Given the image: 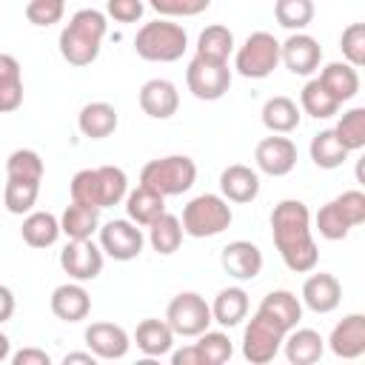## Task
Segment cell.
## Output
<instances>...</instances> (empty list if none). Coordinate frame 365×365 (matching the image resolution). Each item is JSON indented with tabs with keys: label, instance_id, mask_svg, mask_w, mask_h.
I'll return each mask as SVG.
<instances>
[{
	"label": "cell",
	"instance_id": "44",
	"mask_svg": "<svg viewBox=\"0 0 365 365\" xmlns=\"http://www.w3.org/2000/svg\"><path fill=\"white\" fill-rule=\"evenodd\" d=\"M66 14V0H29L26 3V20L37 29H48L60 23Z\"/></svg>",
	"mask_w": 365,
	"mask_h": 365
},
{
	"label": "cell",
	"instance_id": "29",
	"mask_svg": "<svg viewBox=\"0 0 365 365\" xmlns=\"http://www.w3.org/2000/svg\"><path fill=\"white\" fill-rule=\"evenodd\" d=\"M100 228V208L83 205V202H68L60 214V234L66 240H91V234Z\"/></svg>",
	"mask_w": 365,
	"mask_h": 365
},
{
	"label": "cell",
	"instance_id": "47",
	"mask_svg": "<svg viewBox=\"0 0 365 365\" xmlns=\"http://www.w3.org/2000/svg\"><path fill=\"white\" fill-rule=\"evenodd\" d=\"M145 11L143 0H106V17L117 23H137Z\"/></svg>",
	"mask_w": 365,
	"mask_h": 365
},
{
	"label": "cell",
	"instance_id": "41",
	"mask_svg": "<svg viewBox=\"0 0 365 365\" xmlns=\"http://www.w3.org/2000/svg\"><path fill=\"white\" fill-rule=\"evenodd\" d=\"M314 228L319 231L322 240H331V242H339V240H345V237L351 234V222L342 217V211H339V205H336L334 200L325 202V205L317 211Z\"/></svg>",
	"mask_w": 365,
	"mask_h": 365
},
{
	"label": "cell",
	"instance_id": "19",
	"mask_svg": "<svg viewBox=\"0 0 365 365\" xmlns=\"http://www.w3.org/2000/svg\"><path fill=\"white\" fill-rule=\"evenodd\" d=\"M311 274V271H308ZM302 305L314 314H331L339 308L342 302V285L334 274L328 271H319V274H311L305 282H302Z\"/></svg>",
	"mask_w": 365,
	"mask_h": 365
},
{
	"label": "cell",
	"instance_id": "35",
	"mask_svg": "<svg viewBox=\"0 0 365 365\" xmlns=\"http://www.w3.org/2000/svg\"><path fill=\"white\" fill-rule=\"evenodd\" d=\"M339 100L319 83V77H311L305 86H302V91H299V111L302 114H308V117H314V120H328V117H334L336 111H339Z\"/></svg>",
	"mask_w": 365,
	"mask_h": 365
},
{
	"label": "cell",
	"instance_id": "39",
	"mask_svg": "<svg viewBox=\"0 0 365 365\" xmlns=\"http://www.w3.org/2000/svg\"><path fill=\"white\" fill-rule=\"evenodd\" d=\"M43 157L34 148H14L6 160V177L14 180H31V182H43Z\"/></svg>",
	"mask_w": 365,
	"mask_h": 365
},
{
	"label": "cell",
	"instance_id": "43",
	"mask_svg": "<svg viewBox=\"0 0 365 365\" xmlns=\"http://www.w3.org/2000/svg\"><path fill=\"white\" fill-rule=\"evenodd\" d=\"M339 48H342L345 63H351L354 68H362L365 66V23L345 26L339 37Z\"/></svg>",
	"mask_w": 365,
	"mask_h": 365
},
{
	"label": "cell",
	"instance_id": "52",
	"mask_svg": "<svg viewBox=\"0 0 365 365\" xmlns=\"http://www.w3.org/2000/svg\"><path fill=\"white\" fill-rule=\"evenodd\" d=\"M9 356H11V339L0 331V362H6Z\"/></svg>",
	"mask_w": 365,
	"mask_h": 365
},
{
	"label": "cell",
	"instance_id": "21",
	"mask_svg": "<svg viewBox=\"0 0 365 365\" xmlns=\"http://www.w3.org/2000/svg\"><path fill=\"white\" fill-rule=\"evenodd\" d=\"M220 194L228 202H237V205L254 202L259 197V174H257V168L242 165V163L225 165L222 174H220Z\"/></svg>",
	"mask_w": 365,
	"mask_h": 365
},
{
	"label": "cell",
	"instance_id": "48",
	"mask_svg": "<svg viewBox=\"0 0 365 365\" xmlns=\"http://www.w3.org/2000/svg\"><path fill=\"white\" fill-rule=\"evenodd\" d=\"M9 359L11 365H51V356L43 348H20Z\"/></svg>",
	"mask_w": 365,
	"mask_h": 365
},
{
	"label": "cell",
	"instance_id": "11",
	"mask_svg": "<svg viewBox=\"0 0 365 365\" xmlns=\"http://www.w3.org/2000/svg\"><path fill=\"white\" fill-rule=\"evenodd\" d=\"M100 248L106 257L117 259V262H131L143 254V245H145V234L137 222H131L128 217L123 220H108L103 222L100 228Z\"/></svg>",
	"mask_w": 365,
	"mask_h": 365
},
{
	"label": "cell",
	"instance_id": "17",
	"mask_svg": "<svg viewBox=\"0 0 365 365\" xmlns=\"http://www.w3.org/2000/svg\"><path fill=\"white\" fill-rule=\"evenodd\" d=\"M137 100H140L143 114H148L151 120H168V117H174L177 108H180V91H177V86H174L171 80H165V77H151V80H145V83L140 86Z\"/></svg>",
	"mask_w": 365,
	"mask_h": 365
},
{
	"label": "cell",
	"instance_id": "27",
	"mask_svg": "<svg viewBox=\"0 0 365 365\" xmlns=\"http://www.w3.org/2000/svg\"><path fill=\"white\" fill-rule=\"evenodd\" d=\"M248 308H251V302H248L245 288L228 285V288L217 291V297L211 302V319L222 328H234L248 317Z\"/></svg>",
	"mask_w": 365,
	"mask_h": 365
},
{
	"label": "cell",
	"instance_id": "20",
	"mask_svg": "<svg viewBox=\"0 0 365 365\" xmlns=\"http://www.w3.org/2000/svg\"><path fill=\"white\" fill-rule=\"evenodd\" d=\"M48 305L60 322H83L91 314V297L83 288V282H74V279L57 285L48 297Z\"/></svg>",
	"mask_w": 365,
	"mask_h": 365
},
{
	"label": "cell",
	"instance_id": "33",
	"mask_svg": "<svg viewBox=\"0 0 365 365\" xmlns=\"http://www.w3.org/2000/svg\"><path fill=\"white\" fill-rule=\"evenodd\" d=\"M308 154H311V163H314L317 168L331 171V168H339V165L348 160L351 151L339 143V137H336L334 128H322V131H317V134L311 137Z\"/></svg>",
	"mask_w": 365,
	"mask_h": 365
},
{
	"label": "cell",
	"instance_id": "40",
	"mask_svg": "<svg viewBox=\"0 0 365 365\" xmlns=\"http://www.w3.org/2000/svg\"><path fill=\"white\" fill-rule=\"evenodd\" d=\"M334 131H336L339 143H342L348 151H359V148H365V108H362V106L348 108V111L336 120Z\"/></svg>",
	"mask_w": 365,
	"mask_h": 365
},
{
	"label": "cell",
	"instance_id": "30",
	"mask_svg": "<svg viewBox=\"0 0 365 365\" xmlns=\"http://www.w3.org/2000/svg\"><path fill=\"white\" fill-rule=\"evenodd\" d=\"M23 106V68L14 54L0 51V114H11Z\"/></svg>",
	"mask_w": 365,
	"mask_h": 365
},
{
	"label": "cell",
	"instance_id": "36",
	"mask_svg": "<svg viewBox=\"0 0 365 365\" xmlns=\"http://www.w3.org/2000/svg\"><path fill=\"white\" fill-rule=\"evenodd\" d=\"M182 222H180V217H174V214H168V211H163L151 225H148V245L157 251V254H163V257H168V254H174V251H180V245H182Z\"/></svg>",
	"mask_w": 365,
	"mask_h": 365
},
{
	"label": "cell",
	"instance_id": "12",
	"mask_svg": "<svg viewBox=\"0 0 365 365\" xmlns=\"http://www.w3.org/2000/svg\"><path fill=\"white\" fill-rule=\"evenodd\" d=\"M106 254L91 240H68L60 251V268L74 282H91L103 274Z\"/></svg>",
	"mask_w": 365,
	"mask_h": 365
},
{
	"label": "cell",
	"instance_id": "6",
	"mask_svg": "<svg viewBox=\"0 0 365 365\" xmlns=\"http://www.w3.org/2000/svg\"><path fill=\"white\" fill-rule=\"evenodd\" d=\"M234 220V211L222 194H197L182 208V234L194 240L222 234Z\"/></svg>",
	"mask_w": 365,
	"mask_h": 365
},
{
	"label": "cell",
	"instance_id": "10",
	"mask_svg": "<svg viewBox=\"0 0 365 365\" xmlns=\"http://www.w3.org/2000/svg\"><path fill=\"white\" fill-rule=\"evenodd\" d=\"M185 86L202 103L222 100L231 88V68L228 63H214V60H202L194 54L185 68Z\"/></svg>",
	"mask_w": 365,
	"mask_h": 365
},
{
	"label": "cell",
	"instance_id": "23",
	"mask_svg": "<svg viewBox=\"0 0 365 365\" xmlns=\"http://www.w3.org/2000/svg\"><path fill=\"white\" fill-rule=\"evenodd\" d=\"M131 339H134V345H137L145 356H151V359L168 356L171 348H174V331H171V325H168L165 319H157V317L143 319V322L137 325V331H134Z\"/></svg>",
	"mask_w": 365,
	"mask_h": 365
},
{
	"label": "cell",
	"instance_id": "51",
	"mask_svg": "<svg viewBox=\"0 0 365 365\" xmlns=\"http://www.w3.org/2000/svg\"><path fill=\"white\" fill-rule=\"evenodd\" d=\"M94 362H97V356L91 351H71L63 356V365H94Z\"/></svg>",
	"mask_w": 365,
	"mask_h": 365
},
{
	"label": "cell",
	"instance_id": "18",
	"mask_svg": "<svg viewBox=\"0 0 365 365\" xmlns=\"http://www.w3.org/2000/svg\"><path fill=\"white\" fill-rule=\"evenodd\" d=\"M328 348L339 359H359L365 354V314H345L328 336Z\"/></svg>",
	"mask_w": 365,
	"mask_h": 365
},
{
	"label": "cell",
	"instance_id": "8",
	"mask_svg": "<svg viewBox=\"0 0 365 365\" xmlns=\"http://www.w3.org/2000/svg\"><path fill=\"white\" fill-rule=\"evenodd\" d=\"M285 334L288 331L282 325H277L271 317L254 311V317L248 319V325L242 331V356L251 365H268L282 351Z\"/></svg>",
	"mask_w": 365,
	"mask_h": 365
},
{
	"label": "cell",
	"instance_id": "4",
	"mask_svg": "<svg viewBox=\"0 0 365 365\" xmlns=\"http://www.w3.org/2000/svg\"><path fill=\"white\" fill-rule=\"evenodd\" d=\"M185 48H188L185 29L180 23H171L168 17L143 23L134 34V51L148 63H177L185 54Z\"/></svg>",
	"mask_w": 365,
	"mask_h": 365
},
{
	"label": "cell",
	"instance_id": "31",
	"mask_svg": "<svg viewBox=\"0 0 365 365\" xmlns=\"http://www.w3.org/2000/svg\"><path fill=\"white\" fill-rule=\"evenodd\" d=\"M319 83L339 100V103H348L359 94V71L345 63V60H334L328 66H322L319 71Z\"/></svg>",
	"mask_w": 365,
	"mask_h": 365
},
{
	"label": "cell",
	"instance_id": "2",
	"mask_svg": "<svg viewBox=\"0 0 365 365\" xmlns=\"http://www.w3.org/2000/svg\"><path fill=\"white\" fill-rule=\"evenodd\" d=\"M106 31H108V17L106 11L100 9H80L68 17V23L60 29V37H57V48H60V57L68 63V66H91L97 57H100V48H103V40H106Z\"/></svg>",
	"mask_w": 365,
	"mask_h": 365
},
{
	"label": "cell",
	"instance_id": "50",
	"mask_svg": "<svg viewBox=\"0 0 365 365\" xmlns=\"http://www.w3.org/2000/svg\"><path fill=\"white\" fill-rule=\"evenodd\" d=\"M14 308H17V302H14L11 288L0 282V325H3V322H9V319L14 317Z\"/></svg>",
	"mask_w": 365,
	"mask_h": 365
},
{
	"label": "cell",
	"instance_id": "13",
	"mask_svg": "<svg viewBox=\"0 0 365 365\" xmlns=\"http://www.w3.org/2000/svg\"><path fill=\"white\" fill-rule=\"evenodd\" d=\"M279 63L297 77H311L322 63V46L308 31H291L279 43Z\"/></svg>",
	"mask_w": 365,
	"mask_h": 365
},
{
	"label": "cell",
	"instance_id": "9",
	"mask_svg": "<svg viewBox=\"0 0 365 365\" xmlns=\"http://www.w3.org/2000/svg\"><path fill=\"white\" fill-rule=\"evenodd\" d=\"M165 322L171 325L174 336H200L214 322L211 305L197 291H180L171 297V302L165 308Z\"/></svg>",
	"mask_w": 365,
	"mask_h": 365
},
{
	"label": "cell",
	"instance_id": "42",
	"mask_svg": "<svg viewBox=\"0 0 365 365\" xmlns=\"http://www.w3.org/2000/svg\"><path fill=\"white\" fill-rule=\"evenodd\" d=\"M197 342V348H200V354H202V359H205V365H222V362H228L231 359V354H234V342H231V336L225 334V331H202L200 336H194Z\"/></svg>",
	"mask_w": 365,
	"mask_h": 365
},
{
	"label": "cell",
	"instance_id": "37",
	"mask_svg": "<svg viewBox=\"0 0 365 365\" xmlns=\"http://www.w3.org/2000/svg\"><path fill=\"white\" fill-rule=\"evenodd\" d=\"M37 197H40V182L6 177V188H3V205H6V211H9V214L23 217V214L34 211Z\"/></svg>",
	"mask_w": 365,
	"mask_h": 365
},
{
	"label": "cell",
	"instance_id": "3",
	"mask_svg": "<svg viewBox=\"0 0 365 365\" xmlns=\"http://www.w3.org/2000/svg\"><path fill=\"white\" fill-rule=\"evenodd\" d=\"M71 200L94 208H111L120 205L128 194V174L120 165H97V168H80L68 182Z\"/></svg>",
	"mask_w": 365,
	"mask_h": 365
},
{
	"label": "cell",
	"instance_id": "1",
	"mask_svg": "<svg viewBox=\"0 0 365 365\" xmlns=\"http://www.w3.org/2000/svg\"><path fill=\"white\" fill-rule=\"evenodd\" d=\"M271 237L279 259L294 274H308L319 262V248L314 242L311 211L302 200H279L271 211Z\"/></svg>",
	"mask_w": 365,
	"mask_h": 365
},
{
	"label": "cell",
	"instance_id": "25",
	"mask_svg": "<svg viewBox=\"0 0 365 365\" xmlns=\"http://www.w3.org/2000/svg\"><path fill=\"white\" fill-rule=\"evenodd\" d=\"M259 117H262V125H265L271 134H291V131L299 128L302 111H299V106H297L291 97L274 94V97H268V100L262 103Z\"/></svg>",
	"mask_w": 365,
	"mask_h": 365
},
{
	"label": "cell",
	"instance_id": "45",
	"mask_svg": "<svg viewBox=\"0 0 365 365\" xmlns=\"http://www.w3.org/2000/svg\"><path fill=\"white\" fill-rule=\"evenodd\" d=\"M148 6L160 17L174 20V17H197V14H202L211 6V0H148Z\"/></svg>",
	"mask_w": 365,
	"mask_h": 365
},
{
	"label": "cell",
	"instance_id": "15",
	"mask_svg": "<svg viewBox=\"0 0 365 365\" xmlns=\"http://www.w3.org/2000/svg\"><path fill=\"white\" fill-rule=\"evenodd\" d=\"M262 251L259 245H254L251 240H234L220 251V265L228 277H234L237 282H248L257 279L262 271Z\"/></svg>",
	"mask_w": 365,
	"mask_h": 365
},
{
	"label": "cell",
	"instance_id": "26",
	"mask_svg": "<svg viewBox=\"0 0 365 365\" xmlns=\"http://www.w3.org/2000/svg\"><path fill=\"white\" fill-rule=\"evenodd\" d=\"M259 314L271 317L277 325H282L285 331L297 328L299 319H302V299L294 294V291H285V288H277V291H268L257 308Z\"/></svg>",
	"mask_w": 365,
	"mask_h": 365
},
{
	"label": "cell",
	"instance_id": "38",
	"mask_svg": "<svg viewBox=\"0 0 365 365\" xmlns=\"http://www.w3.org/2000/svg\"><path fill=\"white\" fill-rule=\"evenodd\" d=\"M274 20L288 31H305L314 20V0H277Z\"/></svg>",
	"mask_w": 365,
	"mask_h": 365
},
{
	"label": "cell",
	"instance_id": "46",
	"mask_svg": "<svg viewBox=\"0 0 365 365\" xmlns=\"http://www.w3.org/2000/svg\"><path fill=\"white\" fill-rule=\"evenodd\" d=\"M334 202L339 205L342 217L351 222V228L362 225L365 222V194L359 188H351V191H342L339 197H334Z\"/></svg>",
	"mask_w": 365,
	"mask_h": 365
},
{
	"label": "cell",
	"instance_id": "22",
	"mask_svg": "<svg viewBox=\"0 0 365 365\" xmlns=\"http://www.w3.org/2000/svg\"><path fill=\"white\" fill-rule=\"evenodd\" d=\"M117 123H120L117 108L111 103H106V100L86 103L80 108V114H77V128L88 140H106V137H111L117 131Z\"/></svg>",
	"mask_w": 365,
	"mask_h": 365
},
{
	"label": "cell",
	"instance_id": "34",
	"mask_svg": "<svg viewBox=\"0 0 365 365\" xmlns=\"http://www.w3.org/2000/svg\"><path fill=\"white\" fill-rule=\"evenodd\" d=\"M234 54V31L222 23L205 26L197 37V57L202 60H214V63H228V57Z\"/></svg>",
	"mask_w": 365,
	"mask_h": 365
},
{
	"label": "cell",
	"instance_id": "28",
	"mask_svg": "<svg viewBox=\"0 0 365 365\" xmlns=\"http://www.w3.org/2000/svg\"><path fill=\"white\" fill-rule=\"evenodd\" d=\"M20 237L29 248H51L60 240V217L51 211H29L23 217Z\"/></svg>",
	"mask_w": 365,
	"mask_h": 365
},
{
	"label": "cell",
	"instance_id": "24",
	"mask_svg": "<svg viewBox=\"0 0 365 365\" xmlns=\"http://www.w3.org/2000/svg\"><path fill=\"white\" fill-rule=\"evenodd\" d=\"M282 351L291 365H314L325 351V339L314 328H291L282 339Z\"/></svg>",
	"mask_w": 365,
	"mask_h": 365
},
{
	"label": "cell",
	"instance_id": "49",
	"mask_svg": "<svg viewBox=\"0 0 365 365\" xmlns=\"http://www.w3.org/2000/svg\"><path fill=\"white\" fill-rule=\"evenodd\" d=\"M171 365H205V359H202V354H200V348L191 342V345H182V348H171Z\"/></svg>",
	"mask_w": 365,
	"mask_h": 365
},
{
	"label": "cell",
	"instance_id": "32",
	"mask_svg": "<svg viewBox=\"0 0 365 365\" xmlns=\"http://www.w3.org/2000/svg\"><path fill=\"white\" fill-rule=\"evenodd\" d=\"M123 202H125V217L131 222H137L140 228H148L165 211V197H160L157 191H151L145 185H137L134 191H128Z\"/></svg>",
	"mask_w": 365,
	"mask_h": 365
},
{
	"label": "cell",
	"instance_id": "16",
	"mask_svg": "<svg viewBox=\"0 0 365 365\" xmlns=\"http://www.w3.org/2000/svg\"><path fill=\"white\" fill-rule=\"evenodd\" d=\"M88 351L97 356V359H123L131 348V336L123 325H114V322H91L83 334Z\"/></svg>",
	"mask_w": 365,
	"mask_h": 365
},
{
	"label": "cell",
	"instance_id": "5",
	"mask_svg": "<svg viewBox=\"0 0 365 365\" xmlns=\"http://www.w3.org/2000/svg\"><path fill=\"white\" fill-rule=\"evenodd\" d=\"M197 182V163L185 154H168L148 160L140 168V185L157 191L160 197H177L185 194Z\"/></svg>",
	"mask_w": 365,
	"mask_h": 365
},
{
	"label": "cell",
	"instance_id": "7",
	"mask_svg": "<svg viewBox=\"0 0 365 365\" xmlns=\"http://www.w3.org/2000/svg\"><path fill=\"white\" fill-rule=\"evenodd\" d=\"M279 66V40L271 31H251L234 51V68L245 80H265Z\"/></svg>",
	"mask_w": 365,
	"mask_h": 365
},
{
	"label": "cell",
	"instance_id": "14",
	"mask_svg": "<svg viewBox=\"0 0 365 365\" xmlns=\"http://www.w3.org/2000/svg\"><path fill=\"white\" fill-rule=\"evenodd\" d=\"M254 163L268 177H285L297 165V143L285 134L262 137L254 148Z\"/></svg>",
	"mask_w": 365,
	"mask_h": 365
}]
</instances>
